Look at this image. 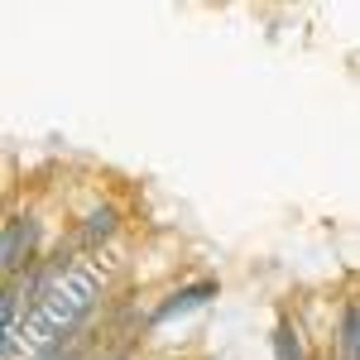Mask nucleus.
Returning <instances> with one entry per match:
<instances>
[{"instance_id": "nucleus-4", "label": "nucleus", "mask_w": 360, "mask_h": 360, "mask_svg": "<svg viewBox=\"0 0 360 360\" xmlns=\"http://www.w3.org/2000/svg\"><path fill=\"white\" fill-rule=\"evenodd\" d=\"M120 231H125V212H120L115 202H96V207H86L82 217L72 221L68 236H72L77 255H106Z\"/></svg>"}, {"instance_id": "nucleus-7", "label": "nucleus", "mask_w": 360, "mask_h": 360, "mask_svg": "<svg viewBox=\"0 0 360 360\" xmlns=\"http://www.w3.org/2000/svg\"><path fill=\"white\" fill-rule=\"evenodd\" d=\"M96 356V332L86 327L72 346H63V351H44V356H34V360H91Z\"/></svg>"}, {"instance_id": "nucleus-8", "label": "nucleus", "mask_w": 360, "mask_h": 360, "mask_svg": "<svg viewBox=\"0 0 360 360\" xmlns=\"http://www.w3.org/2000/svg\"><path fill=\"white\" fill-rule=\"evenodd\" d=\"M91 360H135V356H130V346H111V351H96Z\"/></svg>"}, {"instance_id": "nucleus-1", "label": "nucleus", "mask_w": 360, "mask_h": 360, "mask_svg": "<svg viewBox=\"0 0 360 360\" xmlns=\"http://www.w3.org/2000/svg\"><path fill=\"white\" fill-rule=\"evenodd\" d=\"M111 274H115L111 255H82L68 274H58L53 283H49V293L29 307V312L15 317V327H10V346H5V356H0V360H20V356L34 360V356H44V351H63V346H72V341L91 327L96 307L106 303V293H111Z\"/></svg>"}, {"instance_id": "nucleus-2", "label": "nucleus", "mask_w": 360, "mask_h": 360, "mask_svg": "<svg viewBox=\"0 0 360 360\" xmlns=\"http://www.w3.org/2000/svg\"><path fill=\"white\" fill-rule=\"evenodd\" d=\"M44 236H49V221L39 212H15L0 221V283L20 278L44 255Z\"/></svg>"}, {"instance_id": "nucleus-3", "label": "nucleus", "mask_w": 360, "mask_h": 360, "mask_svg": "<svg viewBox=\"0 0 360 360\" xmlns=\"http://www.w3.org/2000/svg\"><path fill=\"white\" fill-rule=\"evenodd\" d=\"M212 298H221V278L207 274V278H193V283H178V288H168L159 303L144 312V322H139V332H159V327H168V322H178V317H188V312H197V307H207Z\"/></svg>"}, {"instance_id": "nucleus-9", "label": "nucleus", "mask_w": 360, "mask_h": 360, "mask_svg": "<svg viewBox=\"0 0 360 360\" xmlns=\"http://www.w3.org/2000/svg\"><path fill=\"white\" fill-rule=\"evenodd\" d=\"M317 360H332V356H317Z\"/></svg>"}, {"instance_id": "nucleus-5", "label": "nucleus", "mask_w": 360, "mask_h": 360, "mask_svg": "<svg viewBox=\"0 0 360 360\" xmlns=\"http://www.w3.org/2000/svg\"><path fill=\"white\" fill-rule=\"evenodd\" d=\"M269 346H274V360H312L303 346V332H298V322L288 312H278L274 332H269Z\"/></svg>"}, {"instance_id": "nucleus-6", "label": "nucleus", "mask_w": 360, "mask_h": 360, "mask_svg": "<svg viewBox=\"0 0 360 360\" xmlns=\"http://www.w3.org/2000/svg\"><path fill=\"white\" fill-rule=\"evenodd\" d=\"M20 317V298H15V283H0V356L10 346V327Z\"/></svg>"}]
</instances>
